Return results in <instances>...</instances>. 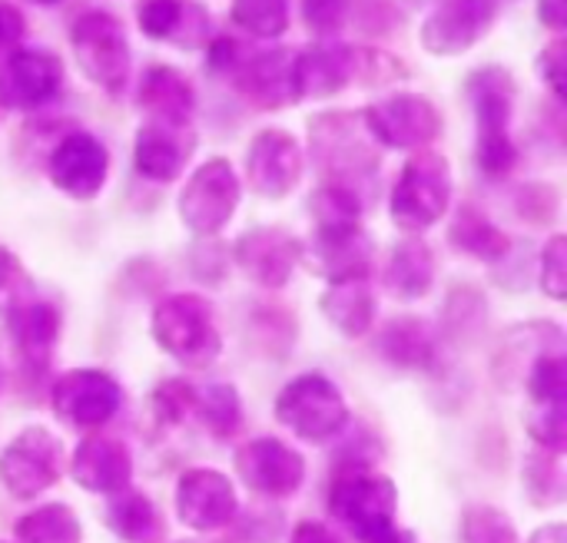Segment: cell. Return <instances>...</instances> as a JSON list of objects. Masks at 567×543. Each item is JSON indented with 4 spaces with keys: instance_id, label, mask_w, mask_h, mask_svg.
I'll return each mask as SVG.
<instances>
[{
    "instance_id": "cell-1",
    "label": "cell",
    "mask_w": 567,
    "mask_h": 543,
    "mask_svg": "<svg viewBox=\"0 0 567 543\" xmlns=\"http://www.w3.org/2000/svg\"><path fill=\"white\" fill-rule=\"evenodd\" d=\"M468 100L475 109V159L492 179H505L518 163V146L512 139L515 113V76L505 66H478L468 83Z\"/></svg>"
},
{
    "instance_id": "cell-23",
    "label": "cell",
    "mask_w": 567,
    "mask_h": 543,
    "mask_svg": "<svg viewBox=\"0 0 567 543\" xmlns=\"http://www.w3.org/2000/svg\"><path fill=\"white\" fill-rule=\"evenodd\" d=\"M239 511L233 484L219 471H186L176 484V514L193 531H219Z\"/></svg>"
},
{
    "instance_id": "cell-53",
    "label": "cell",
    "mask_w": 567,
    "mask_h": 543,
    "mask_svg": "<svg viewBox=\"0 0 567 543\" xmlns=\"http://www.w3.org/2000/svg\"><path fill=\"white\" fill-rule=\"evenodd\" d=\"M30 3H37V7H53V3H63V0H30Z\"/></svg>"
},
{
    "instance_id": "cell-7",
    "label": "cell",
    "mask_w": 567,
    "mask_h": 543,
    "mask_svg": "<svg viewBox=\"0 0 567 543\" xmlns=\"http://www.w3.org/2000/svg\"><path fill=\"white\" fill-rule=\"evenodd\" d=\"M362 123L369 136L379 143V149H429L442 129L445 116L442 109L422 96V93H392L362 109Z\"/></svg>"
},
{
    "instance_id": "cell-17",
    "label": "cell",
    "mask_w": 567,
    "mask_h": 543,
    "mask_svg": "<svg viewBox=\"0 0 567 543\" xmlns=\"http://www.w3.org/2000/svg\"><path fill=\"white\" fill-rule=\"evenodd\" d=\"M359 83V46L322 40L292 56V90L296 100H326Z\"/></svg>"
},
{
    "instance_id": "cell-49",
    "label": "cell",
    "mask_w": 567,
    "mask_h": 543,
    "mask_svg": "<svg viewBox=\"0 0 567 543\" xmlns=\"http://www.w3.org/2000/svg\"><path fill=\"white\" fill-rule=\"evenodd\" d=\"M535 206V212L528 216L532 222H551L558 212V192L551 186H525L522 189V206Z\"/></svg>"
},
{
    "instance_id": "cell-55",
    "label": "cell",
    "mask_w": 567,
    "mask_h": 543,
    "mask_svg": "<svg viewBox=\"0 0 567 543\" xmlns=\"http://www.w3.org/2000/svg\"><path fill=\"white\" fill-rule=\"evenodd\" d=\"M0 378H3V358H0Z\"/></svg>"
},
{
    "instance_id": "cell-46",
    "label": "cell",
    "mask_w": 567,
    "mask_h": 543,
    "mask_svg": "<svg viewBox=\"0 0 567 543\" xmlns=\"http://www.w3.org/2000/svg\"><path fill=\"white\" fill-rule=\"evenodd\" d=\"M542 289L561 302L567 295V239L565 236H555L542 255Z\"/></svg>"
},
{
    "instance_id": "cell-48",
    "label": "cell",
    "mask_w": 567,
    "mask_h": 543,
    "mask_svg": "<svg viewBox=\"0 0 567 543\" xmlns=\"http://www.w3.org/2000/svg\"><path fill=\"white\" fill-rule=\"evenodd\" d=\"M23 33H27V17H23V10L17 7V3H10V0H0V53L7 50H17L20 46V40H23Z\"/></svg>"
},
{
    "instance_id": "cell-30",
    "label": "cell",
    "mask_w": 567,
    "mask_h": 543,
    "mask_svg": "<svg viewBox=\"0 0 567 543\" xmlns=\"http://www.w3.org/2000/svg\"><path fill=\"white\" fill-rule=\"evenodd\" d=\"M379 352L402 368H429L435 362V332L425 319H392L379 335Z\"/></svg>"
},
{
    "instance_id": "cell-50",
    "label": "cell",
    "mask_w": 567,
    "mask_h": 543,
    "mask_svg": "<svg viewBox=\"0 0 567 543\" xmlns=\"http://www.w3.org/2000/svg\"><path fill=\"white\" fill-rule=\"evenodd\" d=\"M535 13L542 20V27H548L551 33H565L567 30V0H538Z\"/></svg>"
},
{
    "instance_id": "cell-56",
    "label": "cell",
    "mask_w": 567,
    "mask_h": 543,
    "mask_svg": "<svg viewBox=\"0 0 567 543\" xmlns=\"http://www.w3.org/2000/svg\"><path fill=\"white\" fill-rule=\"evenodd\" d=\"M179 543H199V541H179Z\"/></svg>"
},
{
    "instance_id": "cell-39",
    "label": "cell",
    "mask_w": 567,
    "mask_h": 543,
    "mask_svg": "<svg viewBox=\"0 0 567 543\" xmlns=\"http://www.w3.org/2000/svg\"><path fill=\"white\" fill-rule=\"evenodd\" d=\"M462 543H518V531L498 508H468L462 518Z\"/></svg>"
},
{
    "instance_id": "cell-51",
    "label": "cell",
    "mask_w": 567,
    "mask_h": 543,
    "mask_svg": "<svg viewBox=\"0 0 567 543\" xmlns=\"http://www.w3.org/2000/svg\"><path fill=\"white\" fill-rule=\"evenodd\" d=\"M289 543H342L326 524H319V521H306V524H299L296 531H292V541Z\"/></svg>"
},
{
    "instance_id": "cell-31",
    "label": "cell",
    "mask_w": 567,
    "mask_h": 543,
    "mask_svg": "<svg viewBox=\"0 0 567 543\" xmlns=\"http://www.w3.org/2000/svg\"><path fill=\"white\" fill-rule=\"evenodd\" d=\"M326 319L349 338H362L375 322V295L365 279L355 282H336L322 295Z\"/></svg>"
},
{
    "instance_id": "cell-24",
    "label": "cell",
    "mask_w": 567,
    "mask_h": 543,
    "mask_svg": "<svg viewBox=\"0 0 567 543\" xmlns=\"http://www.w3.org/2000/svg\"><path fill=\"white\" fill-rule=\"evenodd\" d=\"M70 474L90 494H123L133 481L130 448L116 438L90 435L86 441H80Z\"/></svg>"
},
{
    "instance_id": "cell-3",
    "label": "cell",
    "mask_w": 567,
    "mask_h": 543,
    "mask_svg": "<svg viewBox=\"0 0 567 543\" xmlns=\"http://www.w3.org/2000/svg\"><path fill=\"white\" fill-rule=\"evenodd\" d=\"M70 50L80 73L93 86H100L110 96L123 93L133 66V50L120 17H113L110 10L80 13L70 27Z\"/></svg>"
},
{
    "instance_id": "cell-35",
    "label": "cell",
    "mask_w": 567,
    "mask_h": 543,
    "mask_svg": "<svg viewBox=\"0 0 567 543\" xmlns=\"http://www.w3.org/2000/svg\"><path fill=\"white\" fill-rule=\"evenodd\" d=\"M309 212L316 219V229H349V226H359L362 219V199L349 186L322 182L309 196Z\"/></svg>"
},
{
    "instance_id": "cell-42",
    "label": "cell",
    "mask_w": 567,
    "mask_h": 543,
    "mask_svg": "<svg viewBox=\"0 0 567 543\" xmlns=\"http://www.w3.org/2000/svg\"><path fill=\"white\" fill-rule=\"evenodd\" d=\"M409 70L399 56H392L382 46H359V83L365 86H385L395 80H405Z\"/></svg>"
},
{
    "instance_id": "cell-16",
    "label": "cell",
    "mask_w": 567,
    "mask_h": 543,
    "mask_svg": "<svg viewBox=\"0 0 567 543\" xmlns=\"http://www.w3.org/2000/svg\"><path fill=\"white\" fill-rule=\"evenodd\" d=\"M120 401H123L120 385L93 368H73L53 385L56 418L83 431L103 428L120 411Z\"/></svg>"
},
{
    "instance_id": "cell-12",
    "label": "cell",
    "mask_w": 567,
    "mask_h": 543,
    "mask_svg": "<svg viewBox=\"0 0 567 543\" xmlns=\"http://www.w3.org/2000/svg\"><path fill=\"white\" fill-rule=\"evenodd\" d=\"M495 17V0H442L419 30L422 50L432 56H462L492 33Z\"/></svg>"
},
{
    "instance_id": "cell-10",
    "label": "cell",
    "mask_w": 567,
    "mask_h": 543,
    "mask_svg": "<svg viewBox=\"0 0 567 543\" xmlns=\"http://www.w3.org/2000/svg\"><path fill=\"white\" fill-rule=\"evenodd\" d=\"M60 474H63V441L47 428L20 431L0 455V481L20 501H33L37 494L53 488Z\"/></svg>"
},
{
    "instance_id": "cell-19",
    "label": "cell",
    "mask_w": 567,
    "mask_h": 543,
    "mask_svg": "<svg viewBox=\"0 0 567 543\" xmlns=\"http://www.w3.org/2000/svg\"><path fill=\"white\" fill-rule=\"evenodd\" d=\"M292 56H296V50H289V46H269L262 53H252L239 63V70L229 76V83L252 109H262V113L286 109L296 103Z\"/></svg>"
},
{
    "instance_id": "cell-25",
    "label": "cell",
    "mask_w": 567,
    "mask_h": 543,
    "mask_svg": "<svg viewBox=\"0 0 567 543\" xmlns=\"http://www.w3.org/2000/svg\"><path fill=\"white\" fill-rule=\"evenodd\" d=\"M136 103L146 113V119L189 126L193 113H196V86H193V80L179 66L153 63V66L143 70V80H140V90H136Z\"/></svg>"
},
{
    "instance_id": "cell-15",
    "label": "cell",
    "mask_w": 567,
    "mask_h": 543,
    "mask_svg": "<svg viewBox=\"0 0 567 543\" xmlns=\"http://www.w3.org/2000/svg\"><path fill=\"white\" fill-rule=\"evenodd\" d=\"M375 259V246L362 226L349 229H316L309 242H302L299 262L316 272L319 279L336 282H355L365 279Z\"/></svg>"
},
{
    "instance_id": "cell-54",
    "label": "cell",
    "mask_w": 567,
    "mask_h": 543,
    "mask_svg": "<svg viewBox=\"0 0 567 543\" xmlns=\"http://www.w3.org/2000/svg\"><path fill=\"white\" fill-rule=\"evenodd\" d=\"M415 3H435V0H415ZM442 3V0H439Z\"/></svg>"
},
{
    "instance_id": "cell-14",
    "label": "cell",
    "mask_w": 567,
    "mask_h": 543,
    "mask_svg": "<svg viewBox=\"0 0 567 543\" xmlns=\"http://www.w3.org/2000/svg\"><path fill=\"white\" fill-rule=\"evenodd\" d=\"M47 173H50V182L63 196H70V199H93L106 186L110 153H106V146L93 133L73 129V133H66L53 146V153L47 159Z\"/></svg>"
},
{
    "instance_id": "cell-36",
    "label": "cell",
    "mask_w": 567,
    "mask_h": 543,
    "mask_svg": "<svg viewBox=\"0 0 567 543\" xmlns=\"http://www.w3.org/2000/svg\"><path fill=\"white\" fill-rule=\"evenodd\" d=\"M229 17L256 40H279L289 30V0H233Z\"/></svg>"
},
{
    "instance_id": "cell-52",
    "label": "cell",
    "mask_w": 567,
    "mask_h": 543,
    "mask_svg": "<svg viewBox=\"0 0 567 543\" xmlns=\"http://www.w3.org/2000/svg\"><path fill=\"white\" fill-rule=\"evenodd\" d=\"M532 543H567V531L565 524H548L542 531H535Z\"/></svg>"
},
{
    "instance_id": "cell-43",
    "label": "cell",
    "mask_w": 567,
    "mask_h": 543,
    "mask_svg": "<svg viewBox=\"0 0 567 543\" xmlns=\"http://www.w3.org/2000/svg\"><path fill=\"white\" fill-rule=\"evenodd\" d=\"M193 395L196 388L186 385L183 378H173V382H163L156 391H153V411L163 425H179L183 418L193 415Z\"/></svg>"
},
{
    "instance_id": "cell-29",
    "label": "cell",
    "mask_w": 567,
    "mask_h": 543,
    "mask_svg": "<svg viewBox=\"0 0 567 543\" xmlns=\"http://www.w3.org/2000/svg\"><path fill=\"white\" fill-rule=\"evenodd\" d=\"M449 242L472 255V259H482V262H498L505 259L515 246L508 239V232H502L478 206L465 202L458 212H455V222L449 226Z\"/></svg>"
},
{
    "instance_id": "cell-4",
    "label": "cell",
    "mask_w": 567,
    "mask_h": 543,
    "mask_svg": "<svg viewBox=\"0 0 567 543\" xmlns=\"http://www.w3.org/2000/svg\"><path fill=\"white\" fill-rule=\"evenodd\" d=\"M449 206H452L449 159L435 149H419L415 156H409V163L395 179L389 199L392 222L405 232H425L449 212Z\"/></svg>"
},
{
    "instance_id": "cell-28",
    "label": "cell",
    "mask_w": 567,
    "mask_h": 543,
    "mask_svg": "<svg viewBox=\"0 0 567 543\" xmlns=\"http://www.w3.org/2000/svg\"><path fill=\"white\" fill-rule=\"evenodd\" d=\"M432 275H435V255L422 239H402L392 246L382 282L385 292L402 299V302H415L432 289Z\"/></svg>"
},
{
    "instance_id": "cell-2",
    "label": "cell",
    "mask_w": 567,
    "mask_h": 543,
    "mask_svg": "<svg viewBox=\"0 0 567 543\" xmlns=\"http://www.w3.org/2000/svg\"><path fill=\"white\" fill-rule=\"evenodd\" d=\"M306 133H309V156L316 169L326 176V182L355 189L359 179L375 176L382 163V149L369 136L362 113H349V109L312 113Z\"/></svg>"
},
{
    "instance_id": "cell-9",
    "label": "cell",
    "mask_w": 567,
    "mask_h": 543,
    "mask_svg": "<svg viewBox=\"0 0 567 543\" xmlns=\"http://www.w3.org/2000/svg\"><path fill=\"white\" fill-rule=\"evenodd\" d=\"M239 176L229 159H206L179 192V219L196 236H216L226 229L239 206Z\"/></svg>"
},
{
    "instance_id": "cell-22",
    "label": "cell",
    "mask_w": 567,
    "mask_h": 543,
    "mask_svg": "<svg viewBox=\"0 0 567 543\" xmlns=\"http://www.w3.org/2000/svg\"><path fill=\"white\" fill-rule=\"evenodd\" d=\"M196 129L189 126H176V123H159V119H146L136 129L133 139V163L140 169V176L153 179V182H173L189 156L196 153Z\"/></svg>"
},
{
    "instance_id": "cell-33",
    "label": "cell",
    "mask_w": 567,
    "mask_h": 543,
    "mask_svg": "<svg viewBox=\"0 0 567 543\" xmlns=\"http://www.w3.org/2000/svg\"><path fill=\"white\" fill-rule=\"evenodd\" d=\"M193 418L216 438H233L243 425V405L233 385H203L193 395Z\"/></svg>"
},
{
    "instance_id": "cell-18",
    "label": "cell",
    "mask_w": 567,
    "mask_h": 543,
    "mask_svg": "<svg viewBox=\"0 0 567 543\" xmlns=\"http://www.w3.org/2000/svg\"><path fill=\"white\" fill-rule=\"evenodd\" d=\"M236 474L262 498H289L306 478V461L276 438H252L236 451Z\"/></svg>"
},
{
    "instance_id": "cell-5",
    "label": "cell",
    "mask_w": 567,
    "mask_h": 543,
    "mask_svg": "<svg viewBox=\"0 0 567 543\" xmlns=\"http://www.w3.org/2000/svg\"><path fill=\"white\" fill-rule=\"evenodd\" d=\"M153 338L186 368H209L223 348L213 309L199 295H169L153 312Z\"/></svg>"
},
{
    "instance_id": "cell-6",
    "label": "cell",
    "mask_w": 567,
    "mask_h": 543,
    "mask_svg": "<svg viewBox=\"0 0 567 543\" xmlns=\"http://www.w3.org/2000/svg\"><path fill=\"white\" fill-rule=\"evenodd\" d=\"M276 421L302 441L322 445L342 435V428L349 425V408L342 401V391L326 375H299L279 391Z\"/></svg>"
},
{
    "instance_id": "cell-47",
    "label": "cell",
    "mask_w": 567,
    "mask_h": 543,
    "mask_svg": "<svg viewBox=\"0 0 567 543\" xmlns=\"http://www.w3.org/2000/svg\"><path fill=\"white\" fill-rule=\"evenodd\" d=\"M243 60H246V53H243V43L236 36H229V33H213L209 36V43H206V70L213 76L229 80L239 70Z\"/></svg>"
},
{
    "instance_id": "cell-44",
    "label": "cell",
    "mask_w": 567,
    "mask_h": 543,
    "mask_svg": "<svg viewBox=\"0 0 567 543\" xmlns=\"http://www.w3.org/2000/svg\"><path fill=\"white\" fill-rule=\"evenodd\" d=\"M233 543H272L282 531V514L279 511H246L243 518H233Z\"/></svg>"
},
{
    "instance_id": "cell-11",
    "label": "cell",
    "mask_w": 567,
    "mask_h": 543,
    "mask_svg": "<svg viewBox=\"0 0 567 543\" xmlns=\"http://www.w3.org/2000/svg\"><path fill=\"white\" fill-rule=\"evenodd\" d=\"M63 60L43 46H17L0 63V109L33 113L63 90Z\"/></svg>"
},
{
    "instance_id": "cell-32",
    "label": "cell",
    "mask_w": 567,
    "mask_h": 543,
    "mask_svg": "<svg viewBox=\"0 0 567 543\" xmlns=\"http://www.w3.org/2000/svg\"><path fill=\"white\" fill-rule=\"evenodd\" d=\"M106 524L123 543H159L166 534L156 504L146 494L133 491L116 494V501L106 511Z\"/></svg>"
},
{
    "instance_id": "cell-20",
    "label": "cell",
    "mask_w": 567,
    "mask_h": 543,
    "mask_svg": "<svg viewBox=\"0 0 567 543\" xmlns=\"http://www.w3.org/2000/svg\"><path fill=\"white\" fill-rule=\"evenodd\" d=\"M236 265L262 289H282L299 265L302 242L276 226H256L236 239Z\"/></svg>"
},
{
    "instance_id": "cell-27",
    "label": "cell",
    "mask_w": 567,
    "mask_h": 543,
    "mask_svg": "<svg viewBox=\"0 0 567 543\" xmlns=\"http://www.w3.org/2000/svg\"><path fill=\"white\" fill-rule=\"evenodd\" d=\"M565 352V335L555 322H535V325H518L515 332L505 335L498 358H495V375L512 385L515 378L525 382V375L532 372L535 362H542L545 355H558Z\"/></svg>"
},
{
    "instance_id": "cell-26",
    "label": "cell",
    "mask_w": 567,
    "mask_h": 543,
    "mask_svg": "<svg viewBox=\"0 0 567 543\" xmlns=\"http://www.w3.org/2000/svg\"><path fill=\"white\" fill-rule=\"evenodd\" d=\"M7 319V335L13 342V352L20 355V362L30 372H43L53 358L56 338H60V315L53 305L47 302H23L20 309H13Z\"/></svg>"
},
{
    "instance_id": "cell-8",
    "label": "cell",
    "mask_w": 567,
    "mask_h": 543,
    "mask_svg": "<svg viewBox=\"0 0 567 543\" xmlns=\"http://www.w3.org/2000/svg\"><path fill=\"white\" fill-rule=\"evenodd\" d=\"M395 508H399V491L389 478L379 474L349 471L329 491V514L362 543L392 531Z\"/></svg>"
},
{
    "instance_id": "cell-21",
    "label": "cell",
    "mask_w": 567,
    "mask_h": 543,
    "mask_svg": "<svg viewBox=\"0 0 567 543\" xmlns=\"http://www.w3.org/2000/svg\"><path fill=\"white\" fill-rule=\"evenodd\" d=\"M136 27L150 40L196 50L206 46L213 36V13L203 0H140Z\"/></svg>"
},
{
    "instance_id": "cell-40",
    "label": "cell",
    "mask_w": 567,
    "mask_h": 543,
    "mask_svg": "<svg viewBox=\"0 0 567 543\" xmlns=\"http://www.w3.org/2000/svg\"><path fill=\"white\" fill-rule=\"evenodd\" d=\"M302 23L316 40H332L352 17V0H302Z\"/></svg>"
},
{
    "instance_id": "cell-38",
    "label": "cell",
    "mask_w": 567,
    "mask_h": 543,
    "mask_svg": "<svg viewBox=\"0 0 567 543\" xmlns=\"http://www.w3.org/2000/svg\"><path fill=\"white\" fill-rule=\"evenodd\" d=\"M567 401H532L525 425L542 451H565L567 441Z\"/></svg>"
},
{
    "instance_id": "cell-34",
    "label": "cell",
    "mask_w": 567,
    "mask_h": 543,
    "mask_svg": "<svg viewBox=\"0 0 567 543\" xmlns=\"http://www.w3.org/2000/svg\"><path fill=\"white\" fill-rule=\"evenodd\" d=\"M20 543H80V521L66 504H47L13 524Z\"/></svg>"
},
{
    "instance_id": "cell-41",
    "label": "cell",
    "mask_w": 567,
    "mask_h": 543,
    "mask_svg": "<svg viewBox=\"0 0 567 543\" xmlns=\"http://www.w3.org/2000/svg\"><path fill=\"white\" fill-rule=\"evenodd\" d=\"M30 299H33V285H30L20 259L0 246V315H10L13 309H20Z\"/></svg>"
},
{
    "instance_id": "cell-45",
    "label": "cell",
    "mask_w": 567,
    "mask_h": 543,
    "mask_svg": "<svg viewBox=\"0 0 567 543\" xmlns=\"http://www.w3.org/2000/svg\"><path fill=\"white\" fill-rule=\"evenodd\" d=\"M538 76L548 83L551 96L558 103L567 100V40L555 36L542 53H538Z\"/></svg>"
},
{
    "instance_id": "cell-13",
    "label": "cell",
    "mask_w": 567,
    "mask_h": 543,
    "mask_svg": "<svg viewBox=\"0 0 567 543\" xmlns=\"http://www.w3.org/2000/svg\"><path fill=\"white\" fill-rule=\"evenodd\" d=\"M302 146L292 133L286 129H259L246 149V179L249 189L266 196V199H282L289 196L299 179H302Z\"/></svg>"
},
{
    "instance_id": "cell-37",
    "label": "cell",
    "mask_w": 567,
    "mask_h": 543,
    "mask_svg": "<svg viewBox=\"0 0 567 543\" xmlns=\"http://www.w3.org/2000/svg\"><path fill=\"white\" fill-rule=\"evenodd\" d=\"M525 488H528L532 504H538V508H555V504H561L567 494L565 461H561V455H558V451L532 455L528 464H525Z\"/></svg>"
}]
</instances>
